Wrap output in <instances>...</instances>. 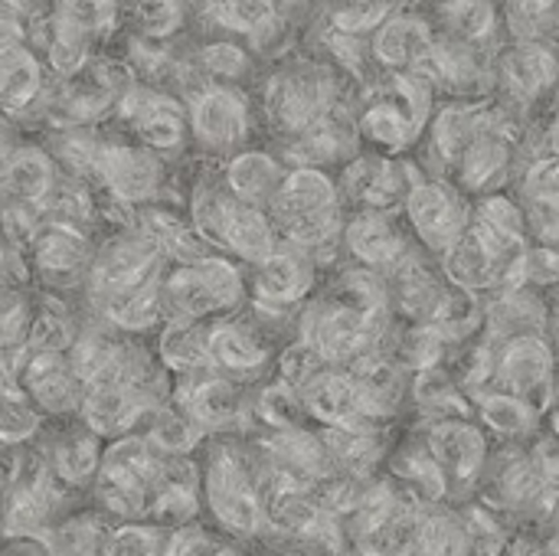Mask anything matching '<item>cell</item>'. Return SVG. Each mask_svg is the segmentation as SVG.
I'll use <instances>...</instances> for the list:
<instances>
[{
    "mask_svg": "<svg viewBox=\"0 0 559 556\" xmlns=\"http://www.w3.org/2000/svg\"><path fill=\"white\" fill-rule=\"evenodd\" d=\"M403 223L419 249H426L436 262L468 233L472 226V200L449 180L423 177L413 184L403 203Z\"/></svg>",
    "mask_w": 559,
    "mask_h": 556,
    "instance_id": "obj_1",
    "label": "cell"
},
{
    "mask_svg": "<svg viewBox=\"0 0 559 556\" xmlns=\"http://www.w3.org/2000/svg\"><path fill=\"white\" fill-rule=\"evenodd\" d=\"M416 180H423V174H419L413 154L409 157H380V154L360 151L350 164H344V170L337 177V190H341L344 206L400 213Z\"/></svg>",
    "mask_w": 559,
    "mask_h": 556,
    "instance_id": "obj_2",
    "label": "cell"
},
{
    "mask_svg": "<svg viewBox=\"0 0 559 556\" xmlns=\"http://www.w3.org/2000/svg\"><path fill=\"white\" fill-rule=\"evenodd\" d=\"M419 436L449 482V505L452 501L468 505V498H475V485L495 449L488 433L475 419H452V423L426 426Z\"/></svg>",
    "mask_w": 559,
    "mask_h": 556,
    "instance_id": "obj_3",
    "label": "cell"
},
{
    "mask_svg": "<svg viewBox=\"0 0 559 556\" xmlns=\"http://www.w3.org/2000/svg\"><path fill=\"white\" fill-rule=\"evenodd\" d=\"M559 357L557 347L547 338H521L498 347V374L495 390H504L511 397L527 400L544 416L554 406L557 390Z\"/></svg>",
    "mask_w": 559,
    "mask_h": 556,
    "instance_id": "obj_4",
    "label": "cell"
},
{
    "mask_svg": "<svg viewBox=\"0 0 559 556\" xmlns=\"http://www.w3.org/2000/svg\"><path fill=\"white\" fill-rule=\"evenodd\" d=\"M559 85V49L557 46H527L504 43L495 56V95L534 111L537 102L554 98Z\"/></svg>",
    "mask_w": 559,
    "mask_h": 556,
    "instance_id": "obj_5",
    "label": "cell"
},
{
    "mask_svg": "<svg viewBox=\"0 0 559 556\" xmlns=\"http://www.w3.org/2000/svg\"><path fill=\"white\" fill-rule=\"evenodd\" d=\"M344 249L354 259V265L373 269L386 275L413 246L403 213H380V210H354L344 223Z\"/></svg>",
    "mask_w": 559,
    "mask_h": 556,
    "instance_id": "obj_6",
    "label": "cell"
},
{
    "mask_svg": "<svg viewBox=\"0 0 559 556\" xmlns=\"http://www.w3.org/2000/svg\"><path fill=\"white\" fill-rule=\"evenodd\" d=\"M314 282H318V265L311 262V256L282 242L262 265H255V275L249 282L255 295V311L285 318L311 295Z\"/></svg>",
    "mask_w": 559,
    "mask_h": 556,
    "instance_id": "obj_7",
    "label": "cell"
},
{
    "mask_svg": "<svg viewBox=\"0 0 559 556\" xmlns=\"http://www.w3.org/2000/svg\"><path fill=\"white\" fill-rule=\"evenodd\" d=\"M436 43V26L429 16L416 13V10H403L396 7L383 26L370 36V52L373 62L383 75L390 72H416Z\"/></svg>",
    "mask_w": 559,
    "mask_h": 556,
    "instance_id": "obj_8",
    "label": "cell"
},
{
    "mask_svg": "<svg viewBox=\"0 0 559 556\" xmlns=\"http://www.w3.org/2000/svg\"><path fill=\"white\" fill-rule=\"evenodd\" d=\"M514 180H518V144L495 134H478L449 174V184H455L472 203L491 193H504L508 184Z\"/></svg>",
    "mask_w": 559,
    "mask_h": 556,
    "instance_id": "obj_9",
    "label": "cell"
},
{
    "mask_svg": "<svg viewBox=\"0 0 559 556\" xmlns=\"http://www.w3.org/2000/svg\"><path fill=\"white\" fill-rule=\"evenodd\" d=\"M550 331V308L547 295L514 285L485 298V328L481 338L495 344L521 341V338H547ZM550 341V338H547Z\"/></svg>",
    "mask_w": 559,
    "mask_h": 556,
    "instance_id": "obj_10",
    "label": "cell"
},
{
    "mask_svg": "<svg viewBox=\"0 0 559 556\" xmlns=\"http://www.w3.org/2000/svg\"><path fill=\"white\" fill-rule=\"evenodd\" d=\"M190 115H193V134L213 151H229L242 144L249 134V102L242 92L229 85L206 88L193 102Z\"/></svg>",
    "mask_w": 559,
    "mask_h": 556,
    "instance_id": "obj_11",
    "label": "cell"
},
{
    "mask_svg": "<svg viewBox=\"0 0 559 556\" xmlns=\"http://www.w3.org/2000/svg\"><path fill=\"white\" fill-rule=\"evenodd\" d=\"M472 416L488 433V439H498L501 446H531L544 433V413L504 390L478 393L472 400Z\"/></svg>",
    "mask_w": 559,
    "mask_h": 556,
    "instance_id": "obj_12",
    "label": "cell"
},
{
    "mask_svg": "<svg viewBox=\"0 0 559 556\" xmlns=\"http://www.w3.org/2000/svg\"><path fill=\"white\" fill-rule=\"evenodd\" d=\"M92 167L102 174L105 187L121 200H144L160 187V161L147 147L98 144Z\"/></svg>",
    "mask_w": 559,
    "mask_h": 556,
    "instance_id": "obj_13",
    "label": "cell"
},
{
    "mask_svg": "<svg viewBox=\"0 0 559 556\" xmlns=\"http://www.w3.org/2000/svg\"><path fill=\"white\" fill-rule=\"evenodd\" d=\"M262 338V331L239 321L210 324V367L236 383L246 377H259L269 364V344Z\"/></svg>",
    "mask_w": 559,
    "mask_h": 556,
    "instance_id": "obj_14",
    "label": "cell"
},
{
    "mask_svg": "<svg viewBox=\"0 0 559 556\" xmlns=\"http://www.w3.org/2000/svg\"><path fill=\"white\" fill-rule=\"evenodd\" d=\"M429 20L436 33L478 46L485 52H501L504 49V23H501V7L495 3H442L429 10Z\"/></svg>",
    "mask_w": 559,
    "mask_h": 556,
    "instance_id": "obj_15",
    "label": "cell"
},
{
    "mask_svg": "<svg viewBox=\"0 0 559 556\" xmlns=\"http://www.w3.org/2000/svg\"><path fill=\"white\" fill-rule=\"evenodd\" d=\"M386 469H390V478H393L403 492H409L423 508L449 505V482H445V475L439 472V465H436L432 452L426 449L423 436L400 442V446L390 452Z\"/></svg>",
    "mask_w": 559,
    "mask_h": 556,
    "instance_id": "obj_16",
    "label": "cell"
},
{
    "mask_svg": "<svg viewBox=\"0 0 559 556\" xmlns=\"http://www.w3.org/2000/svg\"><path fill=\"white\" fill-rule=\"evenodd\" d=\"M285 174L288 170L272 154H265V151H242L226 167V190L236 200L262 210V206H269L275 200Z\"/></svg>",
    "mask_w": 559,
    "mask_h": 556,
    "instance_id": "obj_17",
    "label": "cell"
},
{
    "mask_svg": "<svg viewBox=\"0 0 559 556\" xmlns=\"http://www.w3.org/2000/svg\"><path fill=\"white\" fill-rule=\"evenodd\" d=\"M416 556H468V524L462 508L436 505L423 511Z\"/></svg>",
    "mask_w": 559,
    "mask_h": 556,
    "instance_id": "obj_18",
    "label": "cell"
},
{
    "mask_svg": "<svg viewBox=\"0 0 559 556\" xmlns=\"http://www.w3.org/2000/svg\"><path fill=\"white\" fill-rule=\"evenodd\" d=\"M504 39L559 49V3H511L501 7Z\"/></svg>",
    "mask_w": 559,
    "mask_h": 556,
    "instance_id": "obj_19",
    "label": "cell"
},
{
    "mask_svg": "<svg viewBox=\"0 0 559 556\" xmlns=\"http://www.w3.org/2000/svg\"><path fill=\"white\" fill-rule=\"evenodd\" d=\"M102 465V449H98V436L95 433H85L79 439V433L72 436H62L52 449V469L62 482H85L88 475H95Z\"/></svg>",
    "mask_w": 559,
    "mask_h": 556,
    "instance_id": "obj_20",
    "label": "cell"
},
{
    "mask_svg": "<svg viewBox=\"0 0 559 556\" xmlns=\"http://www.w3.org/2000/svg\"><path fill=\"white\" fill-rule=\"evenodd\" d=\"M393 10H396L393 3H344V7H334V10H331L328 29L347 33V36H360V39H370V36L383 26V20H386Z\"/></svg>",
    "mask_w": 559,
    "mask_h": 556,
    "instance_id": "obj_21",
    "label": "cell"
},
{
    "mask_svg": "<svg viewBox=\"0 0 559 556\" xmlns=\"http://www.w3.org/2000/svg\"><path fill=\"white\" fill-rule=\"evenodd\" d=\"M518 285L524 288H534L540 295L547 292H557L559 288V249L554 246H537L531 242L524 262H521V275H518Z\"/></svg>",
    "mask_w": 559,
    "mask_h": 556,
    "instance_id": "obj_22",
    "label": "cell"
},
{
    "mask_svg": "<svg viewBox=\"0 0 559 556\" xmlns=\"http://www.w3.org/2000/svg\"><path fill=\"white\" fill-rule=\"evenodd\" d=\"M527 456H531V465L534 472L540 475V482L557 492L559 495V439L554 433H540L531 446H527Z\"/></svg>",
    "mask_w": 559,
    "mask_h": 556,
    "instance_id": "obj_23",
    "label": "cell"
},
{
    "mask_svg": "<svg viewBox=\"0 0 559 556\" xmlns=\"http://www.w3.org/2000/svg\"><path fill=\"white\" fill-rule=\"evenodd\" d=\"M203 62L210 72L223 75V79H239L246 69H249V56L242 46L236 43H216V46H206L203 52Z\"/></svg>",
    "mask_w": 559,
    "mask_h": 556,
    "instance_id": "obj_24",
    "label": "cell"
},
{
    "mask_svg": "<svg viewBox=\"0 0 559 556\" xmlns=\"http://www.w3.org/2000/svg\"><path fill=\"white\" fill-rule=\"evenodd\" d=\"M550 102H554V111H559V85H557V92H554V98H550Z\"/></svg>",
    "mask_w": 559,
    "mask_h": 556,
    "instance_id": "obj_25",
    "label": "cell"
}]
</instances>
